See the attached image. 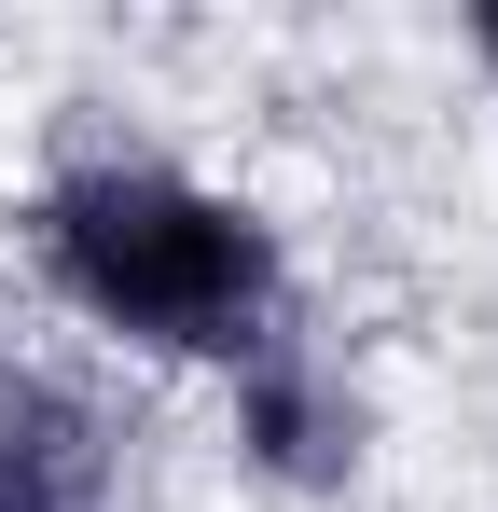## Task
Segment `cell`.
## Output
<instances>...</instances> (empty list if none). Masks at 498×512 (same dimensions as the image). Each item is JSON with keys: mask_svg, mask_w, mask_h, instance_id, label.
<instances>
[{"mask_svg": "<svg viewBox=\"0 0 498 512\" xmlns=\"http://www.w3.org/2000/svg\"><path fill=\"white\" fill-rule=\"evenodd\" d=\"M28 250L97 333L153 346V360H222L236 374V360L277 346V305H291L277 222L249 194H208L194 167H153V153L56 167L28 194Z\"/></svg>", "mask_w": 498, "mask_h": 512, "instance_id": "cell-1", "label": "cell"}, {"mask_svg": "<svg viewBox=\"0 0 498 512\" xmlns=\"http://www.w3.org/2000/svg\"><path fill=\"white\" fill-rule=\"evenodd\" d=\"M236 443L249 471H277V485H346L360 471V402H346V374H332L305 333H277L263 360H236Z\"/></svg>", "mask_w": 498, "mask_h": 512, "instance_id": "cell-2", "label": "cell"}, {"mask_svg": "<svg viewBox=\"0 0 498 512\" xmlns=\"http://www.w3.org/2000/svg\"><path fill=\"white\" fill-rule=\"evenodd\" d=\"M111 416L70 374H0V512H111Z\"/></svg>", "mask_w": 498, "mask_h": 512, "instance_id": "cell-3", "label": "cell"}, {"mask_svg": "<svg viewBox=\"0 0 498 512\" xmlns=\"http://www.w3.org/2000/svg\"><path fill=\"white\" fill-rule=\"evenodd\" d=\"M471 56H485V84H498V0H485V14H471Z\"/></svg>", "mask_w": 498, "mask_h": 512, "instance_id": "cell-4", "label": "cell"}]
</instances>
